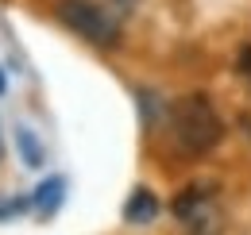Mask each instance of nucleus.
<instances>
[{
    "label": "nucleus",
    "mask_w": 251,
    "mask_h": 235,
    "mask_svg": "<svg viewBox=\"0 0 251 235\" xmlns=\"http://www.w3.org/2000/svg\"><path fill=\"white\" fill-rule=\"evenodd\" d=\"M66 197V177H47L39 189H35V208H39V216L47 220V216H54L58 205H62Z\"/></svg>",
    "instance_id": "5"
},
{
    "label": "nucleus",
    "mask_w": 251,
    "mask_h": 235,
    "mask_svg": "<svg viewBox=\"0 0 251 235\" xmlns=\"http://www.w3.org/2000/svg\"><path fill=\"white\" fill-rule=\"evenodd\" d=\"M174 216L193 235H217L220 232V205H217V197L209 189H201V185H189L186 193L174 201Z\"/></svg>",
    "instance_id": "3"
},
{
    "label": "nucleus",
    "mask_w": 251,
    "mask_h": 235,
    "mask_svg": "<svg viewBox=\"0 0 251 235\" xmlns=\"http://www.w3.org/2000/svg\"><path fill=\"white\" fill-rule=\"evenodd\" d=\"M27 197H16V201H0V220H12V216H20V212H27Z\"/></svg>",
    "instance_id": "7"
},
{
    "label": "nucleus",
    "mask_w": 251,
    "mask_h": 235,
    "mask_svg": "<svg viewBox=\"0 0 251 235\" xmlns=\"http://www.w3.org/2000/svg\"><path fill=\"white\" fill-rule=\"evenodd\" d=\"M240 70L251 77V47H244V50H240Z\"/></svg>",
    "instance_id": "8"
},
{
    "label": "nucleus",
    "mask_w": 251,
    "mask_h": 235,
    "mask_svg": "<svg viewBox=\"0 0 251 235\" xmlns=\"http://www.w3.org/2000/svg\"><path fill=\"white\" fill-rule=\"evenodd\" d=\"M170 135L186 154L197 158V154H209L220 143L224 123H220L217 108H213V100L205 93H186L170 108Z\"/></svg>",
    "instance_id": "1"
},
{
    "label": "nucleus",
    "mask_w": 251,
    "mask_h": 235,
    "mask_svg": "<svg viewBox=\"0 0 251 235\" xmlns=\"http://www.w3.org/2000/svg\"><path fill=\"white\" fill-rule=\"evenodd\" d=\"M158 216V197L151 193V189H135L131 197H127V205H124V220L127 224H151Z\"/></svg>",
    "instance_id": "4"
},
{
    "label": "nucleus",
    "mask_w": 251,
    "mask_h": 235,
    "mask_svg": "<svg viewBox=\"0 0 251 235\" xmlns=\"http://www.w3.org/2000/svg\"><path fill=\"white\" fill-rule=\"evenodd\" d=\"M0 93H4V77H0Z\"/></svg>",
    "instance_id": "9"
},
{
    "label": "nucleus",
    "mask_w": 251,
    "mask_h": 235,
    "mask_svg": "<svg viewBox=\"0 0 251 235\" xmlns=\"http://www.w3.org/2000/svg\"><path fill=\"white\" fill-rule=\"evenodd\" d=\"M0 150H4V143H0Z\"/></svg>",
    "instance_id": "10"
},
{
    "label": "nucleus",
    "mask_w": 251,
    "mask_h": 235,
    "mask_svg": "<svg viewBox=\"0 0 251 235\" xmlns=\"http://www.w3.org/2000/svg\"><path fill=\"white\" fill-rule=\"evenodd\" d=\"M16 150H20L24 166H31V170H39V166L47 162V150H43V143L35 139V131L27 123H16Z\"/></svg>",
    "instance_id": "6"
},
{
    "label": "nucleus",
    "mask_w": 251,
    "mask_h": 235,
    "mask_svg": "<svg viewBox=\"0 0 251 235\" xmlns=\"http://www.w3.org/2000/svg\"><path fill=\"white\" fill-rule=\"evenodd\" d=\"M58 20L74 35L89 39L97 47H116L120 43V20L97 0H58Z\"/></svg>",
    "instance_id": "2"
}]
</instances>
